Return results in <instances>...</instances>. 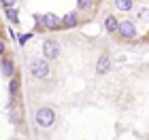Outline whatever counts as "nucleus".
<instances>
[{"label": "nucleus", "mask_w": 149, "mask_h": 140, "mask_svg": "<svg viewBox=\"0 0 149 140\" xmlns=\"http://www.w3.org/2000/svg\"><path fill=\"white\" fill-rule=\"evenodd\" d=\"M53 123H56V110L53 108L43 106V108L36 110V125L38 128H51Z\"/></svg>", "instance_id": "obj_1"}, {"label": "nucleus", "mask_w": 149, "mask_h": 140, "mask_svg": "<svg viewBox=\"0 0 149 140\" xmlns=\"http://www.w3.org/2000/svg\"><path fill=\"white\" fill-rule=\"evenodd\" d=\"M49 64H47V59L45 57H38V59H32V64H30V72H32V77H36V79H47L49 77Z\"/></svg>", "instance_id": "obj_2"}, {"label": "nucleus", "mask_w": 149, "mask_h": 140, "mask_svg": "<svg viewBox=\"0 0 149 140\" xmlns=\"http://www.w3.org/2000/svg\"><path fill=\"white\" fill-rule=\"evenodd\" d=\"M117 34L121 38H126V41H132V38H136V26H134L130 19H128V21H121L117 26Z\"/></svg>", "instance_id": "obj_3"}, {"label": "nucleus", "mask_w": 149, "mask_h": 140, "mask_svg": "<svg viewBox=\"0 0 149 140\" xmlns=\"http://www.w3.org/2000/svg\"><path fill=\"white\" fill-rule=\"evenodd\" d=\"M43 55H45V59H56L60 55V43L53 41V38L45 41L43 43Z\"/></svg>", "instance_id": "obj_4"}, {"label": "nucleus", "mask_w": 149, "mask_h": 140, "mask_svg": "<svg viewBox=\"0 0 149 140\" xmlns=\"http://www.w3.org/2000/svg\"><path fill=\"white\" fill-rule=\"evenodd\" d=\"M40 21H43V26L49 28V30H60L62 28V19L58 15H53V13H45V15L40 17Z\"/></svg>", "instance_id": "obj_5"}, {"label": "nucleus", "mask_w": 149, "mask_h": 140, "mask_svg": "<svg viewBox=\"0 0 149 140\" xmlns=\"http://www.w3.org/2000/svg\"><path fill=\"white\" fill-rule=\"evenodd\" d=\"M0 72H2V77L11 79L13 74H15V62H13V59H9V57H4L2 64H0Z\"/></svg>", "instance_id": "obj_6"}, {"label": "nucleus", "mask_w": 149, "mask_h": 140, "mask_svg": "<svg viewBox=\"0 0 149 140\" xmlns=\"http://www.w3.org/2000/svg\"><path fill=\"white\" fill-rule=\"evenodd\" d=\"M111 70V59L107 55H100L98 62H96V72H100V74H104V72Z\"/></svg>", "instance_id": "obj_7"}, {"label": "nucleus", "mask_w": 149, "mask_h": 140, "mask_svg": "<svg viewBox=\"0 0 149 140\" xmlns=\"http://www.w3.org/2000/svg\"><path fill=\"white\" fill-rule=\"evenodd\" d=\"M77 23H79L77 13H66V15L62 17V26H64V28H74Z\"/></svg>", "instance_id": "obj_8"}, {"label": "nucleus", "mask_w": 149, "mask_h": 140, "mask_svg": "<svg viewBox=\"0 0 149 140\" xmlns=\"http://www.w3.org/2000/svg\"><path fill=\"white\" fill-rule=\"evenodd\" d=\"M117 26H119V21H117V17H115V15H109L104 19V30L111 32V34H113V32H117Z\"/></svg>", "instance_id": "obj_9"}, {"label": "nucleus", "mask_w": 149, "mask_h": 140, "mask_svg": "<svg viewBox=\"0 0 149 140\" xmlns=\"http://www.w3.org/2000/svg\"><path fill=\"white\" fill-rule=\"evenodd\" d=\"M134 6V0H115V9L117 11H130Z\"/></svg>", "instance_id": "obj_10"}, {"label": "nucleus", "mask_w": 149, "mask_h": 140, "mask_svg": "<svg viewBox=\"0 0 149 140\" xmlns=\"http://www.w3.org/2000/svg\"><path fill=\"white\" fill-rule=\"evenodd\" d=\"M9 91H11V96H17V91H19V81L15 77H11V83H9Z\"/></svg>", "instance_id": "obj_11"}, {"label": "nucleus", "mask_w": 149, "mask_h": 140, "mask_svg": "<svg viewBox=\"0 0 149 140\" xmlns=\"http://www.w3.org/2000/svg\"><path fill=\"white\" fill-rule=\"evenodd\" d=\"M6 17H9L13 23H17V13H15V9H13V6H6Z\"/></svg>", "instance_id": "obj_12"}, {"label": "nucleus", "mask_w": 149, "mask_h": 140, "mask_svg": "<svg viewBox=\"0 0 149 140\" xmlns=\"http://www.w3.org/2000/svg\"><path fill=\"white\" fill-rule=\"evenodd\" d=\"M92 2H94V0H79V9H81V11L92 9Z\"/></svg>", "instance_id": "obj_13"}, {"label": "nucleus", "mask_w": 149, "mask_h": 140, "mask_svg": "<svg viewBox=\"0 0 149 140\" xmlns=\"http://www.w3.org/2000/svg\"><path fill=\"white\" fill-rule=\"evenodd\" d=\"M139 19L141 21H149V9H141L139 11Z\"/></svg>", "instance_id": "obj_14"}, {"label": "nucleus", "mask_w": 149, "mask_h": 140, "mask_svg": "<svg viewBox=\"0 0 149 140\" xmlns=\"http://www.w3.org/2000/svg\"><path fill=\"white\" fill-rule=\"evenodd\" d=\"M0 2H2L4 6H15V2H17V0H0Z\"/></svg>", "instance_id": "obj_15"}, {"label": "nucleus", "mask_w": 149, "mask_h": 140, "mask_svg": "<svg viewBox=\"0 0 149 140\" xmlns=\"http://www.w3.org/2000/svg\"><path fill=\"white\" fill-rule=\"evenodd\" d=\"M2 53H4V43L0 41V55H2Z\"/></svg>", "instance_id": "obj_16"}]
</instances>
